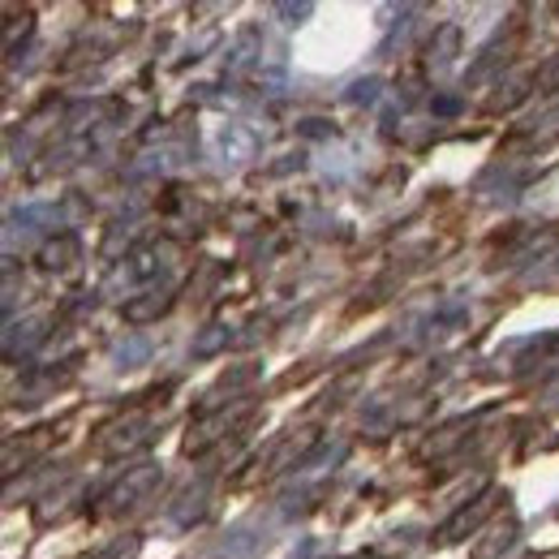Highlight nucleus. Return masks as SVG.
Here are the masks:
<instances>
[{"label": "nucleus", "instance_id": "obj_12", "mask_svg": "<svg viewBox=\"0 0 559 559\" xmlns=\"http://www.w3.org/2000/svg\"><path fill=\"white\" fill-rule=\"evenodd\" d=\"M379 91H383V78H357L345 91V104H357V108L366 104L370 108V104H379Z\"/></svg>", "mask_w": 559, "mask_h": 559}, {"label": "nucleus", "instance_id": "obj_19", "mask_svg": "<svg viewBox=\"0 0 559 559\" xmlns=\"http://www.w3.org/2000/svg\"><path fill=\"white\" fill-rule=\"evenodd\" d=\"M547 401H551V405H559V383H551V388H547Z\"/></svg>", "mask_w": 559, "mask_h": 559}, {"label": "nucleus", "instance_id": "obj_14", "mask_svg": "<svg viewBox=\"0 0 559 559\" xmlns=\"http://www.w3.org/2000/svg\"><path fill=\"white\" fill-rule=\"evenodd\" d=\"M530 91H525V82H508V86H499V95H490L487 99V108L490 112H508L512 104H521Z\"/></svg>", "mask_w": 559, "mask_h": 559}, {"label": "nucleus", "instance_id": "obj_1", "mask_svg": "<svg viewBox=\"0 0 559 559\" xmlns=\"http://www.w3.org/2000/svg\"><path fill=\"white\" fill-rule=\"evenodd\" d=\"M159 478H164L159 461H142V465H134V469H126L112 487L99 495V516H117V512L139 508L142 499L159 487Z\"/></svg>", "mask_w": 559, "mask_h": 559}, {"label": "nucleus", "instance_id": "obj_18", "mask_svg": "<svg viewBox=\"0 0 559 559\" xmlns=\"http://www.w3.org/2000/svg\"><path fill=\"white\" fill-rule=\"evenodd\" d=\"M126 556V543H117V547H108V551H99L95 559H121Z\"/></svg>", "mask_w": 559, "mask_h": 559}, {"label": "nucleus", "instance_id": "obj_15", "mask_svg": "<svg viewBox=\"0 0 559 559\" xmlns=\"http://www.w3.org/2000/svg\"><path fill=\"white\" fill-rule=\"evenodd\" d=\"M534 86H538L543 95H551V91H559V57H551V61L543 66V73L534 78Z\"/></svg>", "mask_w": 559, "mask_h": 559}, {"label": "nucleus", "instance_id": "obj_5", "mask_svg": "<svg viewBox=\"0 0 559 559\" xmlns=\"http://www.w3.org/2000/svg\"><path fill=\"white\" fill-rule=\"evenodd\" d=\"M44 336H48V319L44 314H31L22 323H9V332H4V357L17 361V357L35 353L44 345Z\"/></svg>", "mask_w": 559, "mask_h": 559}, {"label": "nucleus", "instance_id": "obj_10", "mask_svg": "<svg viewBox=\"0 0 559 559\" xmlns=\"http://www.w3.org/2000/svg\"><path fill=\"white\" fill-rule=\"evenodd\" d=\"M228 341H233V332L224 323H211V328H203V336L194 341V357H215L219 349H228Z\"/></svg>", "mask_w": 559, "mask_h": 559}, {"label": "nucleus", "instance_id": "obj_7", "mask_svg": "<svg viewBox=\"0 0 559 559\" xmlns=\"http://www.w3.org/2000/svg\"><path fill=\"white\" fill-rule=\"evenodd\" d=\"M173 301H177V293H173V288H151V293L134 297V301H126V323L146 328V323L164 319V314L173 310Z\"/></svg>", "mask_w": 559, "mask_h": 559}, {"label": "nucleus", "instance_id": "obj_2", "mask_svg": "<svg viewBox=\"0 0 559 559\" xmlns=\"http://www.w3.org/2000/svg\"><path fill=\"white\" fill-rule=\"evenodd\" d=\"M499 503H508V495H503L499 487H487L474 503L456 508V512L439 525V543H465L469 534H478L490 516H495V508H499Z\"/></svg>", "mask_w": 559, "mask_h": 559}, {"label": "nucleus", "instance_id": "obj_11", "mask_svg": "<svg viewBox=\"0 0 559 559\" xmlns=\"http://www.w3.org/2000/svg\"><path fill=\"white\" fill-rule=\"evenodd\" d=\"M254 57H263V52H259V31H246V35L237 39V48L228 52V70H246Z\"/></svg>", "mask_w": 559, "mask_h": 559}, {"label": "nucleus", "instance_id": "obj_4", "mask_svg": "<svg viewBox=\"0 0 559 559\" xmlns=\"http://www.w3.org/2000/svg\"><path fill=\"white\" fill-rule=\"evenodd\" d=\"M146 435H151V418H146V414H130V418H121L117 426L104 430L99 452H104V456H130L134 448L146 443Z\"/></svg>", "mask_w": 559, "mask_h": 559}, {"label": "nucleus", "instance_id": "obj_16", "mask_svg": "<svg viewBox=\"0 0 559 559\" xmlns=\"http://www.w3.org/2000/svg\"><path fill=\"white\" fill-rule=\"evenodd\" d=\"M276 13L288 17V26H297L301 17H310V4H306V0H301V4H288V0H284V4H276Z\"/></svg>", "mask_w": 559, "mask_h": 559}, {"label": "nucleus", "instance_id": "obj_13", "mask_svg": "<svg viewBox=\"0 0 559 559\" xmlns=\"http://www.w3.org/2000/svg\"><path fill=\"white\" fill-rule=\"evenodd\" d=\"M159 272H164V263H159V250H142V254H134V259H130V280H139V284L155 280Z\"/></svg>", "mask_w": 559, "mask_h": 559}, {"label": "nucleus", "instance_id": "obj_8", "mask_svg": "<svg viewBox=\"0 0 559 559\" xmlns=\"http://www.w3.org/2000/svg\"><path fill=\"white\" fill-rule=\"evenodd\" d=\"M461 44H465V31H461L456 22H443V26L435 31L430 48H426V66H430V70H448V66L461 57Z\"/></svg>", "mask_w": 559, "mask_h": 559}, {"label": "nucleus", "instance_id": "obj_17", "mask_svg": "<svg viewBox=\"0 0 559 559\" xmlns=\"http://www.w3.org/2000/svg\"><path fill=\"white\" fill-rule=\"evenodd\" d=\"M456 108H461V99H456V95H439V99H435V112H443V117H448V112H456Z\"/></svg>", "mask_w": 559, "mask_h": 559}, {"label": "nucleus", "instance_id": "obj_20", "mask_svg": "<svg viewBox=\"0 0 559 559\" xmlns=\"http://www.w3.org/2000/svg\"><path fill=\"white\" fill-rule=\"evenodd\" d=\"M349 559H370V556H361V551H357V556H349Z\"/></svg>", "mask_w": 559, "mask_h": 559}, {"label": "nucleus", "instance_id": "obj_9", "mask_svg": "<svg viewBox=\"0 0 559 559\" xmlns=\"http://www.w3.org/2000/svg\"><path fill=\"white\" fill-rule=\"evenodd\" d=\"M39 267L44 272H70L73 263H78V237L73 233H57V237H48L44 246H39Z\"/></svg>", "mask_w": 559, "mask_h": 559}, {"label": "nucleus", "instance_id": "obj_3", "mask_svg": "<svg viewBox=\"0 0 559 559\" xmlns=\"http://www.w3.org/2000/svg\"><path fill=\"white\" fill-rule=\"evenodd\" d=\"M259 146H263V134H259L254 126L233 121V126H224V130L215 134V159H219L224 168H241V164H250V159L259 155Z\"/></svg>", "mask_w": 559, "mask_h": 559}, {"label": "nucleus", "instance_id": "obj_6", "mask_svg": "<svg viewBox=\"0 0 559 559\" xmlns=\"http://www.w3.org/2000/svg\"><path fill=\"white\" fill-rule=\"evenodd\" d=\"M207 499H211V478H199L194 487H186L177 495V503L168 508V516H173V525H181V530H190L194 521H203L207 516Z\"/></svg>", "mask_w": 559, "mask_h": 559}]
</instances>
